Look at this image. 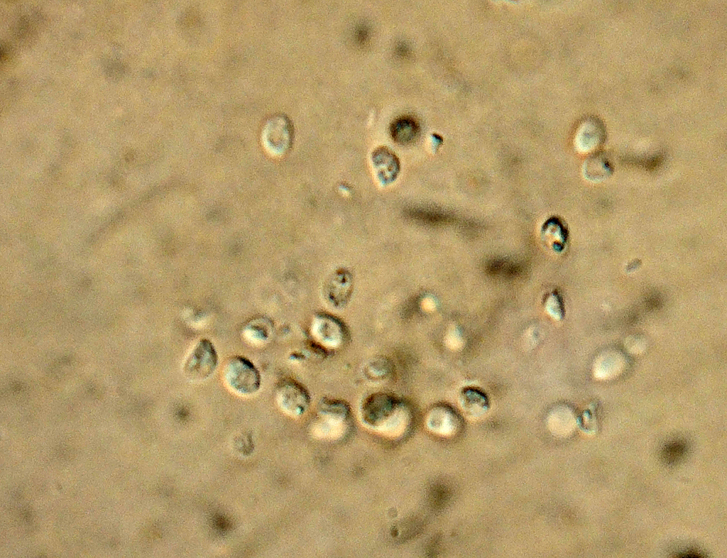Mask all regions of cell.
<instances>
[{
	"label": "cell",
	"instance_id": "cell-10",
	"mask_svg": "<svg viewBox=\"0 0 727 558\" xmlns=\"http://www.w3.org/2000/svg\"><path fill=\"white\" fill-rule=\"evenodd\" d=\"M458 401L463 412L470 418L478 419L485 415L490 409V400L481 388L467 385L461 389Z\"/></svg>",
	"mask_w": 727,
	"mask_h": 558
},
{
	"label": "cell",
	"instance_id": "cell-8",
	"mask_svg": "<svg viewBox=\"0 0 727 558\" xmlns=\"http://www.w3.org/2000/svg\"><path fill=\"white\" fill-rule=\"evenodd\" d=\"M293 138V128L283 116H276L266 124L262 138L266 149L274 155H282L289 148Z\"/></svg>",
	"mask_w": 727,
	"mask_h": 558
},
{
	"label": "cell",
	"instance_id": "cell-16",
	"mask_svg": "<svg viewBox=\"0 0 727 558\" xmlns=\"http://www.w3.org/2000/svg\"><path fill=\"white\" fill-rule=\"evenodd\" d=\"M392 369V364L386 358L377 357L366 364L364 374L371 381H383L390 376Z\"/></svg>",
	"mask_w": 727,
	"mask_h": 558
},
{
	"label": "cell",
	"instance_id": "cell-14",
	"mask_svg": "<svg viewBox=\"0 0 727 558\" xmlns=\"http://www.w3.org/2000/svg\"><path fill=\"white\" fill-rule=\"evenodd\" d=\"M420 127L415 119L410 116H402L393 121L390 126L391 138L397 143L408 145L418 137Z\"/></svg>",
	"mask_w": 727,
	"mask_h": 558
},
{
	"label": "cell",
	"instance_id": "cell-18",
	"mask_svg": "<svg viewBox=\"0 0 727 558\" xmlns=\"http://www.w3.org/2000/svg\"><path fill=\"white\" fill-rule=\"evenodd\" d=\"M687 452L686 444L682 442H673L664 447L662 456L668 464H675L682 459Z\"/></svg>",
	"mask_w": 727,
	"mask_h": 558
},
{
	"label": "cell",
	"instance_id": "cell-17",
	"mask_svg": "<svg viewBox=\"0 0 727 558\" xmlns=\"http://www.w3.org/2000/svg\"><path fill=\"white\" fill-rule=\"evenodd\" d=\"M542 305L547 315L555 321H560L564 317V303L558 290H553L545 294L542 300Z\"/></svg>",
	"mask_w": 727,
	"mask_h": 558
},
{
	"label": "cell",
	"instance_id": "cell-4",
	"mask_svg": "<svg viewBox=\"0 0 727 558\" xmlns=\"http://www.w3.org/2000/svg\"><path fill=\"white\" fill-rule=\"evenodd\" d=\"M219 356L213 343L208 339L198 340L185 358L182 372L191 381L208 379L216 371Z\"/></svg>",
	"mask_w": 727,
	"mask_h": 558
},
{
	"label": "cell",
	"instance_id": "cell-3",
	"mask_svg": "<svg viewBox=\"0 0 727 558\" xmlns=\"http://www.w3.org/2000/svg\"><path fill=\"white\" fill-rule=\"evenodd\" d=\"M225 385L241 396L256 393L261 388V376L254 363L243 356H233L225 362L222 369Z\"/></svg>",
	"mask_w": 727,
	"mask_h": 558
},
{
	"label": "cell",
	"instance_id": "cell-11",
	"mask_svg": "<svg viewBox=\"0 0 727 558\" xmlns=\"http://www.w3.org/2000/svg\"><path fill=\"white\" fill-rule=\"evenodd\" d=\"M372 163L380 181L389 183L395 179L399 172V160L395 154L386 147L374 150Z\"/></svg>",
	"mask_w": 727,
	"mask_h": 558
},
{
	"label": "cell",
	"instance_id": "cell-12",
	"mask_svg": "<svg viewBox=\"0 0 727 558\" xmlns=\"http://www.w3.org/2000/svg\"><path fill=\"white\" fill-rule=\"evenodd\" d=\"M604 139L605 128L602 123L596 119H590L581 126L576 143L580 151L588 153L598 148Z\"/></svg>",
	"mask_w": 727,
	"mask_h": 558
},
{
	"label": "cell",
	"instance_id": "cell-7",
	"mask_svg": "<svg viewBox=\"0 0 727 558\" xmlns=\"http://www.w3.org/2000/svg\"><path fill=\"white\" fill-rule=\"evenodd\" d=\"M354 288V278L346 268H339L327 278L322 288L324 300L333 308L346 306L351 298Z\"/></svg>",
	"mask_w": 727,
	"mask_h": 558
},
{
	"label": "cell",
	"instance_id": "cell-9",
	"mask_svg": "<svg viewBox=\"0 0 727 558\" xmlns=\"http://www.w3.org/2000/svg\"><path fill=\"white\" fill-rule=\"evenodd\" d=\"M425 425L431 432L442 437L455 434L461 427L458 414L445 405L432 407L425 417Z\"/></svg>",
	"mask_w": 727,
	"mask_h": 558
},
{
	"label": "cell",
	"instance_id": "cell-13",
	"mask_svg": "<svg viewBox=\"0 0 727 558\" xmlns=\"http://www.w3.org/2000/svg\"><path fill=\"white\" fill-rule=\"evenodd\" d=\"M541 234L543 241L555 252H562L567 246L568 231L563 221L558 217H552L542 226Z\"/></svg>",
	"mask_w": 727,
	"mask_h": 558
},
{
	"label": "cell",
	"instance_id": "cell-5",
	"mask_svg": "<svg viewBox=\"0 0 727 558\" xmlns=\"http://www.w3.org/2000/svg\"><path fill=\"white\" fill-rule=\"evenodd\" d=\"M275 400L283 412L293 417H299L308 410L311 398L303 385L294 380H286L278 386Z\"/></svg>",
	"mask_w": 727,
	"mask_h": 558
},
{
	"label": "cell",
	"instance_id": "cell-6",
	"mask_svg": "<svg viewBox=\"0 0 727 558\" xmlns=\"http://www.w3.org/2000/svg\"><path fill=\"white\" fill-rule=\"evenodd\" d=\"M310 328L312 335L317 343L328 349L340 348L347 339V330L344 324L329 314H317Z\"/></svg>",
	"mask_w": 727,
	"mask_h": 558
},
{
	"label": "cell",
	"instance_id": "cell-2",
	"mask_svg": "<svg viewBox=\"0 0 727 558\" xmlns=\"http://www.w3.org/2000/svg\"><path fill=\"white\" fill-rule=\"evenodd\" d=\"M351 416V409L346 402L322 398L318 404L312 432L319 439H338L346 432Z\"/></svg>",
	"mask_w": 727,
	"mask_h": 558
},
{
	"label": "cell",
	"instance_id": "cell-15",
	"mask_svg": "<svg viewBox=\"0 0 727 558\" xmlns=\"http://www.w3.org/2000/svg\"><path fill=\"white\" fill-rule=\"evenodd\" d=\"M584 177L591 182H601L608 178L613 170L608 160L601 155L589 157L583 167Z\"/></svg>",
	"mask_w": 727,
	"mask_h": 558
},
{
	"label": "cell",
	"instance_id": "cell-1",
	"mask_svg": "<svg viewBox=\"0 0 727 558\" xmlns=\"http://www.w3.org/2000/svg\"><path fill=\"white\" fill-rule=\"evenodd\" d=\"M360 418L369 430L388 437H398L408 430L412 415L408 405L398 395L373 393L361 403Z\"/></svg>",
	"mask_w": 727,
	"mask_h": 558
}]
</instances>
